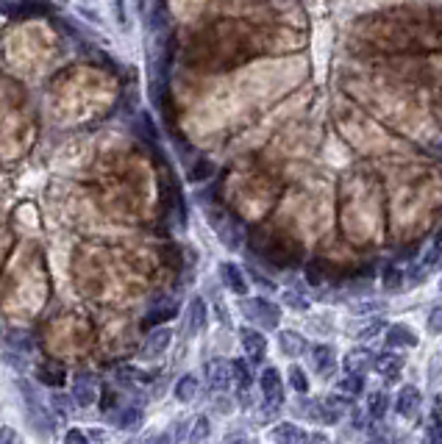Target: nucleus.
<instances>
[{
	"instance_id": "1",
	"label": "nucleus",
	"mask_w": 442,
	"mask_h": 444,
	"mask_svg": "<svg viewBox=\"0 0 442 444\" xmlns=\"http://www.w3.org/2000/svg\"><path fill=\"white\" fill-rule=\"evenodd\" d=\"M17 389H20V395H23L25 417H28V422L34 425V430H36L42 439L53 436V422H56V417H53V411L48 408V403H42L39 395L34 392V386L25 384V381H17Z\"/></svg>"
},
{
	"instance_id": "2",
	"label": "nucleus",
	"mask_w": 442,
	"mask_h": 444,
	"mask_svg": "<svg viewBox=\"0 0 442 444\" xmlns=\"http://www.w3.org/2000/svg\"><path fill=\"white\" fill-rule=\"evenodd\" d=\"M206 217H209V222H211V231L217 234V239L223 242L229 250H240V247H242V242H245V228H242V222H240L234 214H229V211H223V208H209Z\"/></svg>"
},
{
	"instance_id": "3",
	"label": "nucleus",
	"mask_w": 442,
	"mask_h": 444,
	"mask_svg": "<svg viewBox=\"0 0 442 444\" xmlns=\"http://www.w3.org/2000/svg\"><path fill=\"white\" fill-rule=\"evenodd\" d=\"M240 311L245 314V320L248 322H253L256 328H262V331H275L278 328V322H281V309L278 306H273L270 300H264V298H242V303H240Z\"/></svg>"
},
{
	"instance_id": "4",
	"label": "nucleus",
	"mask_w": 442,
	"mask_h": 444,
	"mask_svg": "<svg viewBox=\"0 0 442 444\" xmlns=\"http://www.w3.org/2000/svg\"><path fill=\"white\" fill-rule=\"evenodd\" d=\"M53 6L45 0H9L3 6V14L12 20H34V17H50Z\"/></svg>"
},
{
	"instance_id": "5",
	"label": "nucleus",
	"mask_w": 442,
	"mask_h": 444,
	"mask_svg": "<svg viewBox=\"0 0 442 444\" xmlns=\"http://www.w3.org/2000/svg\"><path fill=\"white\" fill-rule=\"evenodd\" d=\"M259 386H262V395H264V403L270 411H275L281 403H284V384H281V375H278V369L267 366L262 378H259Z\"/></svg>"
},
{
	"instance_id": "6",
	"label": "nucleus",
	"mask_w": 442,
	"mask_h": 444,
	"mask_svg": "<svg viewBox=\"0 0 442 444\" xmlns=\"http://www.w3.org/2000/svg\"><path fill=\"white\" fill-rule=\"evenodd\" d=\"M206 384H209V389H211V392H229V389H231V384H234L231 364L220 361V358L209 361V364H206Z\"/></svg>"
},
{
	"instance_id": "7",
	"label": "nucleus",
	"mask_w": 442,
	"mask_h": 444,
	"mask_svg": "<svg viewBox=\"0 0 442 444\" xmlns=\"http://www.w3.org/2000/svg\"><path fill=\"white\" fill-rule=\"evenodd\" d=\"M70 397L72 403H76L78 408H90L98 403V384L92 381V375L81 373L76 375V381H72V389H70Z\"/></svg>"
},
{
	"instance_id": "8",
	"label": "nucleus",
	"mask_w": 442,
	"mask_h": 444,
	"mask_svg": "<svg viewBox=\"0 0 442 444\" xmlns=\"http://www.w3.org/2000/svg\"><path fill=\"white\" fill-rule=\"evenodd\" d=\"M240 342H242L245 355H248L253 364H259V361L264 358V353H267V339L262 336V328H251V325L240 328Z\"/></svg>"
},
{
	"instance_id": "9",
	"label": "nucleus",
	"mask_w": 442,
	"mask_h": 444,
	"mask_svg": "<svg viewBox=\"0 0 442 444\" xmlns=\"http://www.w3.org/2000/svg\"><path fill=\"white\" fill-rule=\"evenodd\" d=\"M206 322H209V306H206V300L203 298H192L189 306H187V311H184V328H187V333L189 336H198L206 328Z\"/></svg>"
},
{
	"instance_id": "10",
	"label": "nucleus",
	"mask_w": 442,
	"mask_h": 444,
	"mask_svg": "<svg viewBox=\"0 0 442 444\" xmlns=\"http://www.w3.org/2000/svg\"><path fill=\"white\" fill-rule=\"evenodd\" d=\"M170 342H173V331H170L167 325H156L151 333L145 336L142 355H147V358H159V355L170 347Z\"/></svg>"
},
{
	"instance_id": "11",
	"label": "nucleus",
	"mask_w": 442,
	"mask_h": 444,
	"mask_svg": "<svg viewBox=\"0 0 442 444\" xmlns=\"http://www.w3.org/2000/svg\"><path fill=\"white\" fill-rule=\"evenodd\" d=\"M34 378H36L42 386H48V389H61V386L67 384V369L59 366V364H53V361H42V364H36V369H34Z\"/></svg>"
},
{
	"instance_id": "12",
	"label": "nucleus",
	"mask_w": 442,
	"mask_h": 444,
	"mask_svg": "<svg viewBox=\"0 0 442 444\" xmlns=\"http://www.w3.org/2000/svg\"><path fill=\"white\" fill-rule=\"evenodd\" d=\"M220 278H223L226 289L234 291L237 298H245V294H248V278H245V272L234 261H223V264H220Z\"/></svg>"
},
{
	"instance_id": "13",
	"label": "nucleus",
	"mask_w": 442,
	"mask_h": 444,
	"mask_svg": "<svg viewBox=\"0 0 442 444\" xmlns=\"http://www.w3.org/2000/svg\"><path fill=\"white\" fill-rule=\"evenodd\" d=\"M120 430H134V428H139L142 425V419H145V414H142V408L139 406H117L112 414H106Z\"/></svg>"
},
{
	"instance_id": "14",
	"label": "nucleus",
	"mask_w": 442,
	"mask_h": 444,
	"mask_svg": "<svg viewBox=\"0 0 442 444\" xmlns=\"http://www.w3.org/2000/svg\"><path fill=\"white\" fill-rule=\"evenodd\" d=\"M6 347H9V350H17V353H23V355H34V353H36L34 333H31V331H23V328L6 331Z\"/></svg>"
},
{
	"instance_id": "15",
	"label": "nucleus",
	"mask_w": 442,
	"mask_h": 444,
	"mask_svg": "<svg viewBox=\"0 0 442 444\" xmlns=\"http://www.w3.org/2000/svg\"><path fill=\"white\" fill-rule=\"evenodd\" d=\"M420 400H423V395H420V389H417V386H403V389L398 392L395 408H398V414H401V417H414V414H417V408H420Z\"/></svg>"
},
{
	"instance_id": "16",
	"label": "nucleus",
	"mask_w": 442,
	"mask_h": 444,
	"mask_svg": "<svg viewBox=\"0 0 442 444\" xmlns=\"http://www.w3.org/2000/svg\"><path fill=\"white\" fill-rule=\"evenodd\" d=\"M278 347H281V353H284L286 358H298V355H304V350H306L309 344H306V339H304L301 333H295V331H281V333H278Z\"/></svg>"
},
{
	"instance_id": "17",
	"label": "nucleus",
	"mask_w": 442,
	"mask_h": 444,
	"mask_svg": "<svg viewBox=\"0 0 442 444\" xmlns=\"http://www.w3.org/2000/svg\"><path fill=\"white\" fill-rule=\"evenodd\" d=\"M334 355L337 353H334L331 344H315L312 347V364H315V369H317L320 375H331L334 373V364H337Z\"/></svg>"
},
{
	"instance_id": "18",
	"label": "nucleus",
	"mask_w": 442,
	"mask_h": 444,
	"mask_svg": "<svg viewBox=\"0 0 442 444\" xmlns=\"http://www.w3.org/2000/svg\"><path fill=\"white\" fill-rule=\"evenodd\" d=\"M198 389H200L198 375H195V373H187V375H181V378L176 381L173 395H176V400H178V403H192V400L198 397Z\"/></svg>"
},
{
	"instance_id": "19",
	"label": "nucleus",
	"mask_w": 442,
	"mask_h": 444,
	"mask_svg": "<svg viewBox=\"0 0 442 444\" xmlns=\"http://www.w3.org/2000/svg\"><path fill=\"white\" fill-rule=\"evenodd\" d=\"M270 439H273V441H286V444H298V441H306L309 436H306V430H301L298 425H292V422H281V425H275V428H273Z\"/></svg>"
},
{
	"instance_id": "20",
	"label": "nucleus",
	"mask_w": 442,
	"mask_h": 444,
	"mask_svg": "<svg viewBox=\"0 0 442 444\" xmlns=\"http://www.w3.org/2000/svg\"><path fill=\"white\" fill-rule=\"evenodd\" d=\"M373 353L370 350H364V347H356L353 353H348L345 358V373H361L364 375V369H370L373 366Z\"/></svg>"
},
{
	"instance_id": "21",
	"label": "nucleus",
	"mask_w": 442,
	"mask_h": 444,
	"mask_svg": "<svg viewBox=\"0 0 442 444\" xmlns=\"http://www.w3.org/2000/svg\"><path fill=\"white\" fill-rule=\"evenodd\" d=\"M387 342L390 347H417V333L406 325H392L387 331Z\"/></svg>"
},
{
	"instance_id": "22",
	"label": "nucleus",
	"mask_w": 442,
	"mask_h": 444,
	"mask_svg": "<svg viewBox=\"0 0 442 444\" xmlns=\"http://www.w3.org/2000/svg\"><path fill=\"white\" fill-rule=\"evenodd\" d=\"M178 314V303H165V306H154L151 311H147V317H145V328H156V325H162V322H167V320H173Z\"/></svg>"
},
{
	"instance_id": "23",
	"label": "nucleus",
	"mask_w": 442,
	"mask_h": 444,
	"mask_svg": "<svg viewBox=\"0 0 442 444\" xmlns=\"http://www.w3.org/2000/svg\"><path fill=\"white\" fill-rule=\"evenodd\" d=\"M373 369H379L381 375H398L403 369V358L395 355V353H381L373 358Z\"/></svg>"
},
{
	"instance_id": "24",
	"label": "nucleus",
	"mask_w": 442,
	"mask_h": 444,
	"mask_svg": "<svg viewBox=\"0 0 442 444\" xmlns=\"http://www.w3.org/2000/svg\"><path fill=\"white\" fill-rule=\"evenodd\" d=\"M231 373H234V381H237V389L240 392H251L253 386V375H251V366L245 358H234L231 361Z\"/></svg>"
},
{
	"instance_id": "25",
	"label": "nucleus",
	"mask_w": 442,
	"mask_h": 444,
	"mask_svg": "<svg viewBox=\"0 0 442 444\" xmlns=\"http://www.w3.org/2000/svg\"><path fill=\"white\" fill-rule=\"evenodd\" d=\"M48 403H50L48 408L53 411V417H56V419H61V422H67L70 408H72V397H70V395L64 397V395H59V389H53V395H50V400H48Z\"/></svg>"
},
{
	"instance_id": "26",
	"label": "nucleus",
	"mask_w": 442,
	"mask_h": 444,
	"mask_svg": "<svg viewBox=\"0 0 442 444\" xmlns=\"http://www.w3.org/2000/svg\"><path fill=\"white\" fill-rule=\"evenodd\" d=\"M387 408H390V397L384 392H373L370 400H367V414H370L373 419H381L387 414Z\"/></svg>"
},
{
	"instance_id": "27",
	"label": "nucleus",
	"mask_w": 442,
	"mask_h": 444,
	"mask_svg": "<svg viewBox=\"0 0 442 444\" xmlns=\"http://www.w3.org/2000/svg\"><path fill=\"white\" fill-rule=\"evenodd\" d=\"M211 175H214V164H211L209 159H198V162H195V167L189 170V181H192V184L209 181Z\"/></svg>"
},
{
	"instance_id": "28",
	"label": "nucleus",
	"mask_w": 442,
	"mask_h": 444,
	"mask_svg": "<svg viewBox=\"0 0 442 444\" xmlns=\"http://www.w3.org/2000/svg\"><path fill=\"white\" fill-rule=\"evenodd\" d=\"M339 389H342L345 395H350V397L361 395V392H364V381H361V373H348V375H345V381H339Z\"/></svg>"
},
{
	"instance_id": "29",
	"label": "nucleus",
	"mask_w": 442,
	"mask_h": 444,
	"mask_svg": "<svg viewBox=\"0 0 442 444\" xmlns=\"http://www.w3.org/2000/svg\"><path fill=\"white\" fill-rule=\"evenodd\" d=\"M98 406H101L103 414H112V411L117 408V395H114V386H112V384H103V386H101Z\"/></svg>"
},
{
	"instance_id": "30",
	"label": "nucleus",
	"mask_w": 442,
	"mask_h": 444,
	"mask_svg": "<svg viewBox=\"0 0 442 444\" xmlns=\"http://www.w3.org/2000/svg\"><path fill=\"white\" fill-rule=\"evenodd\" d=\"M286 378H289V386H292L295 392H301V395H306V392H309V381H306V373H304L301 366H289Z\"/></svg>"
},
{
	"instance_id": "31",
	"label": "nucleus",
	"mask_w": 442,
	"mask_h": 444,
	"mask_svg": "<svg viewBox=\"0 0 442 444\" xmlns=\"http://www.w3.org/2000/svg\"><path fill=\"white\" fill-rule=\"evenodd\" d=\"M3 364L14 366L17 373H28V355H23V353H17V350H9V347H6V353H3Z\"/></svg>"
},
{
	"instance_id": "32",
	"label": "nucleus",
	"mask_w": 442,
	"mask_h": 444,
	"mask_svg": "<svg viewBox=\"0 0 442 444\" xmlns=\"http://www.w3.org/2000/svg\"><path fill=\"white\" fill-rule=\"evenodd\" d=\"M209 433H211L209 417H198L195 425H192V430H189V441H203V439H209Z\"/></svg>"
},
{
	"instance_id": "33",
	"label": "nucleus",
	"mask_w": 442,
	"mask_h": 444,
	"mask_svg": "<svg viewBox=\"0 0 442 444\" xmlns=\"http://www.w3.org/2000/svg\"><path fill=\"white\" fill-rule=\"evenodd\" d=\"M401 283H403V278H401V269H395V267H387V269H384V289H392V291H398V289H401Z\"/></svg>"
},
{
	"instance_id": "34",
	"label": "nucleus",
	"mask_w": 442,
	"mask_h": 444,
	"mask_svg": "<svg viewBox=\"0 0 442 444\" xmlns=\"http://www.w3.org/2000/svg\"><path fill=\"white\" fill-rule=\"evenodd\" d=\"M284 303L292 306V309H298V311H306L309 309V300L306 298H298L295 291H284Z\"/></svg>"
},
{
	"instance_id": "35",
	"label": "nucleus",
	"mask_w": 442,
	"mask_h": 444,
	"mask_svg": "<svg viewBox=\"0 0 442 444\" xmlns=\"http://www.w3.org/2000/svg\"><path fill=\"white\" fill-rule=\"evenodd\" d=\"M428 331H431V333H442V306H436V309L428 314Z\"/></svg>"
},
{
	"instance_id": "36",
	"label": "nucleus",
	"mask_w": 442,
	"mask_h": 444,
	"mask_svg": "<svg viewBox=\"0 0 442 444\" xmlns=\"http://www.w3.org/2000/svg\"><path fill=\"white\" fill-rule=\"evenodd\" d=\"M64 441H67V444H72V441H76V444H87L90 436H87L84 430H78V428H70V430L64 433Z\"/></svg>"
},
{
	"instance_id": "37",
	"label": "nucleus",
	"mask_w": 442,
	"mask_h": 444,
	"mask_svg": "<svg viewBox=\"0 0 442 444\" xmlns=\"http://www.w3.org/2000/svg\"><path fill=\"white\" fill-rule=\"evenodd\" d=\"M6 441H12V444L20 441V433H17L14 428H6V425H3V428H0V444H6Z\"/></svg>"
},
{
	"instance_id": "38",
	"label": "nucleus",
	"mask_w": 442,
	"mask_h": 444,
	"mask_svg": "<svg viewBox=\"0 0 442 444\" xmlns=\"http://www.w3.org/2000/svg\"><path fill=\"white\" fill-rule=\"evenodd\" d=\"M112 12L120 20V25H125V6H123V0H112Z\"/></svg>"
},
{
	"instance_id": "39",
	"label": "nucleus",
	"mask_w": 442,
	"mask_h": 444,
	"mask_svg": "<svg viewBox=\"0 0 442 444\" xmlns=\"http://www.w3.org/2000/svg\"><path fill=\"white\" fill-rule=\"evenodd\" d=\"M381 331V322H370V325H367V328H361L359 331V339H370L373 333H379Z\"/></svg>"
},
{
	"instance_id": "40",
	"label": "nucleus",
	"mask_w": 442,
	"mask_h": 444,
	"mask_svg": "<svg viewBox=\"0 0 442 444\" xmlns=\"http://www.w3.org/2000/svg\"><path fill=\"white\" fill-rule=\"evenodd\" d=\"M87 436H90V441H106V439H109L103 430H90Z\"/></svg>"
},
{
	"instance_id": "41",
	"label": "nucleus",
	"mask_w": 442,
	"mask_h": 444,
	"mask_svg": "<svg viewBox=\"0 0 442 444\" xmlns=\"http://www.w3.org/2000/svg\"><path fill=\"white\" fill-rule=\"evenodd\" d=\"M428 439H431V441H442V425H436V428H431V433H428Z\"/></svg>"
},
{
	"instance_id": "42",
	"label": "nucleus",
	"mask_w": 442,
	"mask_h": 444,
	"mask_svg": "<svg viewBox=\"0 0 442 444\" xmlns=\"http://www.w3.org/2000/svg\"><path fill=\"white\" fill-rule=\"evenodd\" d=\"M0 336H3V331H0Z\"/></svg>"
}]
</instances>
